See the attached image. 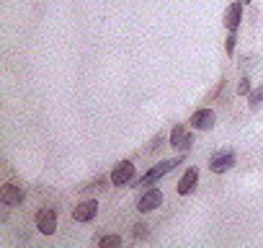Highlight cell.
Masks as SVG:
<instances>
[{"label": "cell", "instance_id": "1", "mask_svg": "<svg viewBox=\"0 0 263 248\" xmlns=\"http://www.w3.org/2000/svg\"><path fill=\"white\" fill-rule=\"evenodd\" d=\"M181 163H183V155H178V158H165V161H160L158 166H153L142 179H137L135 186H153V184H158L163 176H168L173 168H178Z\"/></svg>", "mask_w": 263, "mask_h": 248}, {"label": "cell", "instance_id": "2", "mask_svg": "<svg viewBox=\"0 0 263 248\" xmlns=\"http://www.w3.org/2000/svg\"><path fill=\"white\" fill-rule=\"evenodd\" d=\"M189 124H191L194 130H199V132H212L214 124H217V114H214V109H209V106L196 109V111L191 114Z\"/></svg>", "mask_w": 263, "mask_h": 248}, {"label": "cell", "instance_id": "3", "mask_svg": "<svg viewBox=\"0 0 263 248\" xmlns=\"http://www.w3.org/2000/svg\"><path fill=\"white\" fill-rule=\"evenodd\" d=\"M168 143H171V148L173 150H178V153H189L191 150V145H194V135L186 130V124H176V127L171 130V137H168Z\"/></svg>", "mask_w": 263, "mask_h": 248}, {"label": "cell", "instance_id": "4", "mask_svg": "<svg viewBox=\"0 0 263 248\" xmlns=\"http://www.w3.org/2000/svg\"><path fill=\"white\" fill-rule=\"evenodd\" d=\"M163 189H158V186H150V189H145V194L137 199V209L142 212V215H147V212H155L160 204H163Z\"/></svg>", "mask_w": 263, "mask_h": 248}, {"label": "cell", "instance_id": "5", "mask_svg": "<svg viewBox=\"0 0 263 248\" xmlns=\"http://www.w3.org/2000/svg\"><path fill=\"white\" fill-rule=\"evenodd\" d=\"M34 222H36V230H39L42 235H54V233H57V212H54L52 207H42V209L36 212Z\"/></svg>", "mask_w": 263, "mask_h": 248}, {"label": "cell", "instance_id": "6", "mask_svg": "<svg viewBox=\"0 0 263 248\" xmlns=\"http://www.w3.org/2000/svg\"><path fill=\"white\" fill-rule=\"evenodd\" d=\"M235 161H237V158H235L232 150H219V153H214V155L209 158V166H206V168H209L212 173H227V171L235 166Z\"/></svg>", "mask_w": 263, "mask_h": 248}, {"label": "cell", "instance_id": "7", "mask_svg": "<svg viewBox=\"0 0 263 248\" xmlns=\"http://www.w3.org/2000/svg\"><path fill=\"white\" fill-rule=\"evenodd\" d=\"M98 215V199H83L72 207V220L75 222H90Z\"/></svg>", "mask_w": 263, "mask_h": 248}, {"label": "cell", "instance_id": "8", "mask_svg": "<svg viewBox=\"0 0 263 248\" xmlns=\"http://www.w3.org/2000/svg\"><path fill=\"white\" fill-rule=\"evenodd\" d=\"M24 199H26V194L18 184H3V189H0V202H3V207H21Z\"/></svg>", "mask_w": 263, "mask_h": 248}, {"label": "cell", "instance_id": "9", "mask_svg": "<svg viewBox=\"0 0 263 248\" xmlns=\"http://www.w3.org/2000/svg\"><path fill=\"white\" fill-rule=\"evenodd\" d=\"M132 179H135V163L132 161H121L111 171V184L114 186H126V184H132Z\"/></svg>", "mask_w": 263, "mask_h": 248}, {"label": "cell", "instance_id": "10", "mask_svg": "<svg viewBox=\"0 0 263 248\" xmlns=\"http://www.w3.org/2000/svg\"><path fill=\"white\" fill-rule=\"evenodd\" d=\"M242 0H237V3H230L227 11H224V29L227 31H237L240 24H242Z\"/></svg>", "mask_w": 263, "mask_h": 248}, {"label": "cell", "instance_id": "11", "mask_svg": "<svg viewBox=\"0 0 263 248\" xmlns=\"http://www.w3.org/2000/svg\"><path fill=\"white\" fill-rule=\"evenodd\" d=\"M196 184H199V171H196V168H186V173L178 179L176 191H178L181 197H186V194H191V191L196 189Z\"/></svg>", "mask_w": 263, "mask_h": 248}, {"label": "cell", "instance_id": "12", "mask_svg": "<svg viewBox=\"0 0 263 248\" xmlns=\"http://www.w3.org/2000/svg\"><path fill=\"white\" fill-rule=\"evenodd\" d=\"M132 238L135 240H147L150 238V225L147 222H135L132 225Z\"/></svg>", "mask_w": 263, "mask_h": 248}, {"label": "cell", "instance_id": "13", "mask_svg": "<svg viewBox=\"0 0 263 248\" xmlns=\"http://www.w3.org/2000/svg\"><path fill=\"white\" fill-rule=\"evenodd\" d=\"M248 106H250V111H258L263 106V85L248 93Z\"/></svg>", "mask_w": 263, "mask_h": 248}, {"label": "cell", "instance_id": "14", "mask_svg": "<svg viewBox=\"0 0 263 248\" xmlns=\"http://www.w3.org/2000/svg\"><path fill=\"white\" fill-rule=\"evenodd\" d=\"M124 240H121V235H101L98 238V245L101 248H119Z\"/></svg>", "mask_w": 263, "mask_h": 248}, {"label": "cell", "instance_id": "15", "mask_svg": "<svg viewBox=\"0 0 263 248\" xmlns=\"http://www.w3.org/2000/svg\"><path fill=\"white\" fill-rule=\"evenodd\" d=\"M235 44H237V37H235V31H230L227 39H224V52H227V57L235 55Z\"/></svg>", "mask_w": 263, "mask_h": 248}, {"label": "cell", "instance_id": "16", "mask_svg": "<svg viewBox=\"0 0 263 248\" xmlns=\"http://www.w3.org/2000/svg\"><path fill=\"white\" fill-rule=\"evenodd\" d=\"M253 88H250V75H242L240 83H237V96H248Z\"/></svg>", "mask_w": 263, "mask_h": 248}, {"label": "cell", "instance_id": "17", "mask_svg": "<svg viewBox=\"0 0 263 248\" xmlns=\"http://www.w3.org/2000/svg\"><path fill=\"white\" fill-rule=\"evenodd\" d=\"M165 140V135H158L153 143H150V148H147V153H155V150H160V143Z\"/></svg>", "mask_w": 263, "mask_h": 248}, {"label": "cell", "instance_id": "18", "mask_svg": "<svg viewBox=\"0 0 263 248\" xmlns=\"http://www.w3.org/2000/svg\"><path fill=\"white\" fill-rule=\"evenodd\" d=\"M242 3H250V0H242Z\"/></svg>", "mask_w": 263, "mask_h": 248}]
</instances>
